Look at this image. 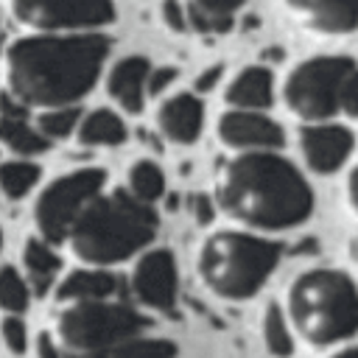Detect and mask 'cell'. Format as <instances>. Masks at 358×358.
<instances>
[{
	"mask_svg": "<svg viewBox=\"0 0 358 358\" xmlns=\"http://www.w3.org/2000/svg\"><path fill=\"white\" fill-rule=\"evenodd\" d=\"M22 260H25L28 277H31V282H34V291H36V294H45V291L50 288V282L56 280L59 268H62L59 255H56L45 241H34V238H31V241L25 243Z\"/></svg>",
	"mask_w": 358,
	"mask_h": 358,
	"instance_id": "obj_20",
	"label": "cell"
},
{
	"mask_svg": "<svg viewBox=\"0 0 358 358\" xmlns=\"http://www.w3.org/2000/svg\"><path fill=\"white\" fill-rule=\"evenodd\" d=\"M294 22L319 36H344L358 28V0H282Z\"/></svg>",
	"mask_w": 358,
	"mask_h": 358,
	"instance_id": "obj_13",
	"label": "cell"
},
{
	"mask_svg": "<svg viewBox=\"0 0 358 358\" xmlns=\"http://www.w3.org/2000/svg\"><path fill=\"white\" fill-rule=\"evenodd\" d=\"M338 112H344L347 117H358V67L347 76L341 95H338Z\"/></svg>",
	"mask_w": 358,
	"mask_h": 358,
	"instance_id": "obj_29",
	"label": "cell"
},
{
	"mask_svg": "<svg viewBox=\"0 0 358 358\" xmlns=\"http://www.w3.org/2000/svg\"><path fill=\"white\" fill-rule=\"evenodd\" d=\"M129 193L143 201V204H151L157 199H162L165 193V173L157 162L151 159H140L129 168Z\"/></svg>",
	"mask_w": 358,
	"mask_h": 358,
	"instance_id": "obj_23",
	"label": "cell"
},
{
	"mask_svg": "<svg viewBox=\"0 0 358 358\" xmlns=\"http://www.w3.org/2000/svg\"><path fill=\"white\" fill-rule=\"evenodd\" d=\"M0 115L3 117H28V106L22 101H17L14 95L3 92L0 95Z\"/></svg>",
	"mask_w": 358,
	"mask_h": 358,
	"instance_id": "obj_33",
	"label": "cell"
},
{
	"mask_svg": "<svg viewBox=\"0 0 358 358\" xmlns=\"http://www.w3.org/2000/svg\"><path fill=\"white\" fill-rule=\"evenodd\" d=\"M131 291L140 305L171 313L179 296L176 260L168 249H148L131 268Z\"/></svg>",
	"mask_w": 358,
	"mask_h": 358,
	"instance_id": "obj_10",
	"label": "cell"
},
{
	"mask_svg": "<svg viewBox=\"0 0 358 358\" xmlns=\"http://www.w3.org/2000/svg\"><path fill=\"white\" fill-rule=\"evenodd\" d=\"M3 341H6V347L11 350V352H25V347H28V330H25V324H22V319H17V316H6L3 319Z\"/></svg>",
	"mask_w": 358,
	"mask_h": 358,
	"instance_id": "obj_28",
	"label": "cell"
},
{
	"mask_svg": "<svg viewBox=\"0 0 358 358\" xmlns=\"http://www.w3.org/2000/svg\"><path fill=\"white\" fill-rule=\"evenodd\" d=\"M62 358H95V355H78V352H67V355H62Z\"/></svg>",
	"mask_w": 358,
	"mask_h": 358,
	"instance_id": "obj_39",
	"label": "cell"
},
{
	"mask_svg": "<svg viewBox=\"0 0 358 358\" xmlns=\"http://www.w3.org/2000/svg\"><path fill=\"white\" fill-rule=\"evenodd\" d=\"M28 299H31V291L22 274L11 266L0 268V308L8 313H22L28 308Z\"/></svg>",
	"mask_w": 358,
	"mask_h": 358,
	"instance_id": "obj_26",
	"label": "cell"
},
{
	"mask_svg": "<svg viewBox=\"0 0 358 358\" xmlns=\"http://www.w3.org/2000/svg\"><path fill=\"white\" fill-rule=\"evenodd\" d=\"M106 358H179V350L173 341L168 338H126L123 344H117Z\"/></svg>",
	"mask_w": 358,
	"mask_h": 358,
	"instance_id": "obj_24",
	"label": "cell"
},
{
	"mask_svg": "<svg viewBox=\"0 0 358 358\" xmlns=\"http://www.w3.org/2000/svg\"><path fill=\"white\" fill-rule=\"evenodd\" d=\"M280 243L246 229H218L196 252L199 280L221 299L241 302L255 296L280 263Z\"/></svg>",
	"mask_w": 358,
	"mask_h": 358,
	"instance_id": "obj_5",
	"label": "cell"
},
{
	"mask_svg": "<svg viewBox=\"0 0 358 358\" xmlns=\"http://www.w3.org/2000/svg\"><path fill=\"white\" fill-rule=\"evenodd\" d=\"M115 291H117V280L112 271L78 268L62 280L56 296L67 299V302H84V299H109Z\"/></svg>",
	"mask_w": 358,
	"mask_h": 358,
	"instance_id": "obj_17",
	"label": "cell"
},
{
	"mask_svg": "<svg viewBox=\"0 0 358 358\" xmlns=\"http://www.w3.org/2000/svg\"><path fill=\"white\" fill-rule=\"evenodd\" d=\"M350 257H352V263L358 266V232H355L352 241H350Z\"/></svg>",
	"mask_w": 358,
	"mask_h": 358,
	"instance_id": "obj_38",
	"label": "cell"
},
{
	"mask_svg": "<svg viewBox=\"0 0 358 358\" xmlns=\"http://www.w3.org/2000/svg\"><path fill=\"white\" fill-rule=\"evenodd\" d=\"M157 235V213L129 190L98 193L73 221L67 241L73 252L92 266L129 260Z\"/></svg>",
	"mask_w": 358,
	"mask_h": 358,
	"instance_id": "obj_3",
	"label": "cell"
},
{
	"mask_svg": "<svg viewBox=\"0 0 358 358\" xmlns=\"http://www.w3.org/2000/svg\"><path fill=\"white\" fill-rule=\"evenodd\" d=\"M106 56L109 39L101 34L20 39L6 53L11 95L25 106H73L95 87Z\"/></svg>",
	"mask_w": 358,
	"mask_h": 358,
	"instance_id": "obj_2",
	"label": "cell"
},
{
	"mask_svg": "<svg viewBox=\"0 0 358 358\" xmlns=\"http://www.w3.org/2000/svg\"><path fill=\"white\" fill-rule=\"evenodd\" d=\"M36 352H39V358H62V350H59V344H56V338L50 333H39Z\"/></svg>",
	"mask_w": 358,
	"mask_h": 358,
	"instance_id": "obj_35",
	"label": "cell"
},
{
	"mask_svg": "<svg viewBox=\"0 0 358 358\" xmlns=\"http://www.w3.org/2000/svg\"><path fill=\"white\" fill-rule=\"evenodd\" d=\"M159 11H162V22H165L171 31H176V34L187 31V11H185V3H179V0H162Z\"/></svg>",
	"mask_w": 358,
	"mask_h": 358,
	"instance_id": "obj_30",
	"label": "cell"
},
{
	"mask_svg": "<svg viewBox=\"0 0 358 358\" xmlns=\"http://www.w3.org/2000/svg\"><path fill=\"white\" fill-rule=\"evenodd\" d=\"M213 201L207 199V196H196L193 199V218H196V224L199 227H207L210 221H213Z\"/></svg>",
	"mask_w": 358,
	"mask_h": 358,
	"instance_id": "obj_34",
	"label": "cell"
},
{
	"mask_svg": "<svg viewBox=\"0 0 358 358\" xmlns=\"http://www.w3.org/2000/svg\"><path fill=\"white\" fill-rule=\"evenodd\" d=\"M126 140V123L112 109H95L78 120V143L84 145H120Z\"/></svg>",
	"mask_w": 358,
	"mask_h": 358,
	"instance_id": "obj_19",
	"label": "cell"
},
{
	"mask_svg": "<svg viewBox=\"0 0 358 358\" xmlns=\"http://www.w3.org/2000/svg\"><path fill=\"white\" fill-rule=\"evenodd\" d=\"M285 319L310 347H330L358 333V288L338 268H308L285 288Z\"/></svg>",
	"mask_w": 358,
	"mask_h": 358,
	"instance_id": "obj_4",
	"label": "cell"
},
{
	"mask_svg": "<svg viewBox=\"0 0 358 358\" xmlns=\"http://www.w3.org/2000/svg\"><path fill=\"white\" fill-rule=\"evenodd\" d=\"M358 64L350 56H313L299 62L282 84V101L305 123L330 120L338 112V95Z\"/></svg>",
	"mask_w": 358,
	"mask_h": 358,
	"instance_id": "obj_7",
	"label": "cell"
},
{
	"mask_svg": "<svg viewBox=\"0 0 358 358\" xmlns=\"http://www.w3.org/2000/svg\"><path fill=\"white\" fill-rule=\"evenodd\" d=\"M330 358H358V347H344V350H336Z\"/></svg>",
	"mask_w": 358,
	"mask_h": 358,
	"instance_id": "obj_37",
	"label": "cell"
},
{
	"mask_svg": "<svg viewBox=\"0 0 358 358\" xmlns=\"http://www.w3.org/2000/svg\"><path fill=\"white\" fill-rule=\"evenodd\" d=\"M78 120H81V112L76 106H56L39 117V134L48 140H62V137L73 134Z\"/></svg>",
	"mask_w": 358,
	"mask_h": 358,
	"instance_id": "obj_27",
	"label": "cell"
},
{
	"mask_svg": "<svg viewBox=\"0 0 358 358\" xmlns=\"http://www.w3.org/2000/svg\"><path fill=\"white\" fill-rule=\"evenodd\" d=\"M271 98H274V78H271V70L260 64L243 67L227 84V92H224V101L229 103V109H249V112H260L271 106Z\"/></svg>",
	"mask_w": 358,
	"mask_h": 358,
	"instance_id": "obj_16",
	"label": "cell"
},
{
	"mask_svg": "<svg viewBox=\"0 0 358 358\" xmlns=\"http://www.w3.org/2000/svg\"><path fill=\"white\" fill-rule=\"evenodd\" d=\"M103 182H106V173L101 168H81L48 185L36 201V227L45 235V241L50 243L64 241L73 221L101 193Z\"/></svg>",
	"mask_w": 358,
	"mask_h": 358,
	"instance_id": "obj_8",
	"label": "cell"
},
{
	"mask_svg": "<svg viewBox=\"0 0 358 358\" xmlns=\"http://www.w3.org/2000/svg\"><path fill=\"white\" fill-rule=\"evenodd\" d=\"M0 143H6L17 154H42L48 148V137L39 134L28 123V117H3L0 115Z\"/></svg>",
	"mask_w": 358,
	"mask_h": 358,
	"instance_id": "obj_21",
	"label": "cell"
},
{
	"mask_svg": "<svg viewBox=\"0 0 358 358\" xmlns=\"http://www.w3.org/2000/svg\"><path fill=\"white\" fill-rule=\"evenodd\" d=\"M148 59L145 56H126L120 59L106 81L109 95L115 98V103L131 115H137L145 103V81H148Z\"/></svg>",
	"mask_w": 358,
	"mask_h": 358,
	"instance_id": "obj_15",
	"label": "cell"
},
{
	"mask_svg": "<svg viewBox=\"0 0 358 358\" xmlns=\"http://www.w3.org/2000/svg\"><path fill=\"white\" fill-rule=\"evenodd\" d=\"M299 154L313 173L338 171L352 151V131L338 123H305L299 129Z\"/></svg>",
	"mask_w": 358,
	"mask_h": 358,
	"instance_id": "obj_12",
	"label": "cell"
},
{
	"mask_svg": "<svg viewBox=\"0 0 358 358\" xmlns=\"http://www.w3.org/2000/svg\"><path fill=\"white\" fill-rule=\"evenodd\" d=\"M176 67H151L148 70V81H145V95H159V92H165L173 81H176Z\"/></svg>",
	"mask_w": 358,
	"mask_h": 358,
	"instance_id": "obj_31",
	"label": "cell"
},
{
	"mask_svg": "<svg viewBox=\"0 0 358 358\" xmlns=\"http://www.w3.org/2000/svg\"><path fill=\"white\" fill-rule=\"evenodd\" d=\"M218 143L235 154L241 151H277L282 145V129L263 112L229 109L215 123Z\"/></svg>",
	"mask_w": 358,
	"mask_h": 358,
	"instance_id": "obj_11",
	"label": "cell"
},
{
	"mask_svg": "<svg viewBox=\"0 0 358 358\" xmlns=\"http://www.w3.org/2000/svg\"><path fill=\"white\" fill-rule=\"evenodd\" d=\"M148 319L126 302L115 299H84L73 302L59 316V336L67 352L106 358L126 338L140 336Z\"/></svg>",
	"mask_w": 358,
	"mask_h": 358,
	"instance_id": "obj_6",
	"label": "cell"
},
{
	"mask_svg": "<svg viewBox=\"0 0 358 358\" xmlns=\"http://www.w3.org/2000/svg\"><path fill=\"white\" fill-rule=\"evenodd\" d=\"M260 333H263V344L274 358H288L294 352V336L288 327V319L282 313L280 305H266L263 310V322H260Z\"/></svg>",
	"mask_w": 358,
	"mask_h": 358,
	"instance_id": "obj_22",
	"label": "cell"
},
{
	"mask_svg": "<svg viewBox=\"0 0 358 358\" xmlns=\"http://www.w3.org/2000/svg\"><path fill=\"white\" fill-rule=\"evenodd\" d=\"M246 0H190L185 6L187 11V28L201 34H227L232 28L235 11Z\"/></svg>",
	"mask_w": 358,
	"mask_h": 358,
	"instance_id": "obj_18",
	"label": "cell"
},
{
	"mask_svg": "<svg viewBox=\"0 0 358 358\" xmlns=\"http://www.w3.org/2000/svg\"><path fill=\"white\" fill-rule=\"evenodd\" d=\"M39 179V168L34 162H3L0 165V187L8 199H22Z\"/></svg>",
	"mask_w": 358,
	"mask_h": 358,
	"instance_id": "obj_25",
	"label": "cell"
},
{
	"mask_svg": "<svg viewBox=\"0 0 358 358\" xmlns=\"http://www.w3.org/2000/svg\"><path fill=\"white\" fill-rule=\"evenodd\" d=\"M14 14L42 31H84L115 20L112 0H11Z\"/></svg>",
	"mask_w": 358,
	"mask_h": 358,
	"instance_id": "obj_9",
	"label": "cell"
},
{
	"mask_svg": "<svg viewBox=\"0 0 358 358\" xmlns=\"http://www.w3.org/2000/svg\"><path fill=\"white\" fill-rule=\"evenodd\" d=\"M157 126L165 140L190 145L199 140L204 126V103L193 92H176L157 109Z\"/></svg>",
	"mask_w": 358,
	"mask_h": 358,
	"instance_id": "obj_14",
	"label": "cell"
},
{
	"mask_svg": "<svg viewBox=\"0 0 358 358\" xmlns=\"http://www.w3.org/2000/svg\"><path fill=\"white\" fill-rule=\"evenodd\" d=\"M213 199L224 215L257 232L308 221L316 201L308 179L277 151H241L218 162Z\"/></svg>",
	"mask_w": 358,
	"mask_h": 358,
	"instance_id": "obj_1",
	"label": "cell"
},
{
	"mask_svg": "<svg viewBox=\"0 0 358 358\" xmlns=\"http://www.w3.org/2000/svg\"><path fill=\"white\" fill-rule=\"evenodd\" d=\"M344 196H347V204L350 210L358 215V165L347 173V182H344Z\"/></svg>",
	"mask_w": 358,
	"mask_h": 358,
	"instance_id": "obj_36",
	"label": "cell"
},
{
	"mask_svg": "<svg viewBox=\"0 0 358 358\" xmlns=\"http://www.w3.org/2000/svg\"><path fill=\"white\" fill-rule=\"evenodd\" d=\"M221 76H224V67H221V64H213V67L201 70V73L196 76V92H210V90H215V84L221 81Z\"/></svg>",
	"mask_w": 358,
	"mask_h": 358,
	"instance_id": "obj_32",
	"label": "cell"
}]
</instances>
